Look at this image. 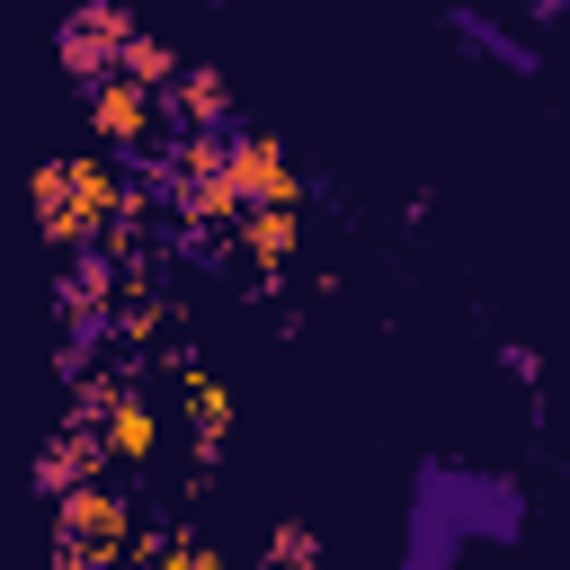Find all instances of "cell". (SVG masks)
Segmentation results:
<instances>
[{"label": "cell", "instance_id": "7a4b0ae2", "mask_svg": "<svg viewBox=\"0 0 570 570\" xmlns=\"http://www.w3.org/2000/svg\"><path fill=\"white\" fill-rule=\"evenodd\" d=\"M116 534H125V508H116L107 490H71V499H62V543H71V552H107Z\"/></svg>", "mask_w": 570, "mask_h": 570}, {"label": "cell", "instance_id": "3957f363", "mask_svg": "<svg viewBox=\"0 0 570 570\" xmlns=\"http://www.w3.org/2000/svg\"><path fill=\"white\" fill-rule=\"evenodd\" d=\"M89 116H98V134H107V142H142V125H151V89L116 71V80L98 89V107H89Z\"/></svg>", "mask_w": 570, "mask_h": 570}, {"label": "cell", "instance_id": "277c9868", "mask_svg": "<svg viewBox=\"0 0 570 570\" xmlns=\"http://www.w3.org/2000/svg\"><path fill=\"white\" fill-rule=\"evenodd\" d=\"M107 454H151V410L125 392V401H107Z\"/></svg>", "mask_w": 570, "mask_h": 570}, {"label": "cell", "instance_id": "8992f818", "mask_svg": "<svg viewBox=\"0 0 570 570\" xmlns=\"http://www.w3.org/2000/svg\"><path fill=\"white\" fill-rule=\"evenodd\" d=\"M267 561H276V570H285V561H294V570H312V561H321V543H312L303 525H276V543H267Z\"/></svg>", "mask_w": 570, "mask_h": 570}, {"label": "cell", "instance_id": "52a82bcc", "mask_svg": "<svg viewBox=\"0 0 570 570\" xmlns=\"http://www.w3.org/2000/svg\"><path fill=\"white\" fill-rule=\"evenodd\" d=\"M223 107V80H187V116H214Z\"/></svg>", "mask_w": 570, "mask_h": 570}, {"label": "cell", "instance_id": "5b68a950", "mask_svg": "<svg viewBox=\"0 0 570 570\" xmlns=\"http://www.w3.org/2000/svg\"><path fill=\"white\" fill-rule=\"evenodd\" d=\"M187 410H196V428H205V445L232 428V392L214 383V374H187Z\"/></svg>", "mask_w": 570, "mask_h": 570}, {"label": "cell", "instance_id": "6da1fadb", "mask_svg": "<svg viewBox=\"0 0 570 570\" xmlns=\"http://www.w3.org/2000/svg\"><path fill=\"white\" fill-rule=\"evenodd\" d=\"M36 196H45V223H53L62 240H80V232H98V223L116 214V178H107L98 160H45V169H36Z\"/></svg>", "mask_w": 570, "mask_h": 570}]
</instances>
